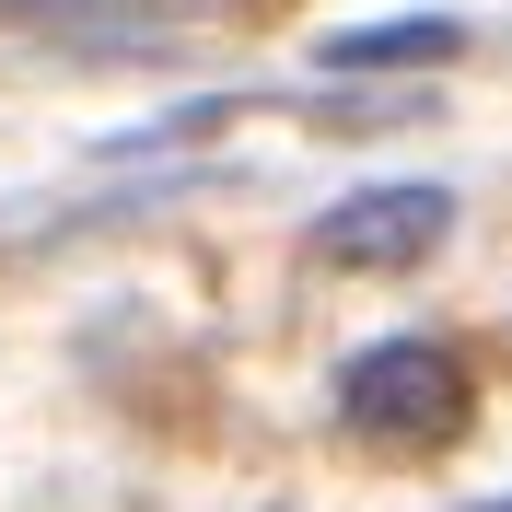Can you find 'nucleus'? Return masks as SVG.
<instances>
[{
	"instance_id": "f257e3e1",
	"label": "nucleus",
	"mask_w": 512,
	"mask_h": 512,
	"mask_svg": "<svg viewBox=\"0 0 512 512\" xmlns=\"http://www.w3.org/2000/svg\"><path fill=\"white\" fill-rule=\"evenodd\" d=\"M478 408V384L443 338H373V350L338 373V419L373 431V443H408V454H443Z\"/></svg>"
},
{
	"instance_id": "f03ea898",
	"label": "nucleus",
	"mask_w": 512,
	"mask_h": 512,
	"mask_svg": "<svg viewBox=\"0 0 512 512\" xmlns=\"http://www.w3.org/2000/svg\"><path fill=\"white\" fill-rule=\"evenodd\" d=\"M443 233H454V187H350L338 210H315L303 256H326V268H419Z\"/></svg>"
},
{
	"instance_id": "7ed1b4c3",
	"label": "nucleus",
	"mask_w": 512,
	"mask_h": 512,
	"mask_svg": "<svg viewBox=\"0 0 512 512\" xmlns=\"http://www.w3.org/2000/svg\"><path fill=\"white\" fill-rule=\"evenodd\" d=\"M454 47H466V24L419 12V24H361V35H326V47H315V70L361 82V70H396V59H454Z\"/></svg>"
},
{
	"instance_id": "20e7f679",
	"label": "nucleus",
	"mask_w": 512,
	"mask_h": 512,
	"mask_svg": "<svg viewBox=\"0 0 512 512\" xmlns=\"http://www.w3.org/2000/svg\"><path fill=\"white\" fill-rule=\"evenodd\" d=\"M478 512H512V501H478Z\"/></svg>"
}]
</instances>
